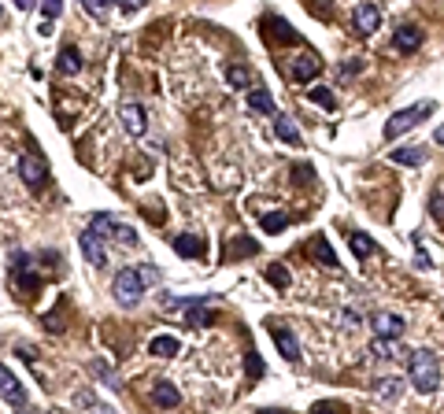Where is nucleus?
Returning <instances> with one entry per match:
<instances>
[{"label": "nucleus", "mask_w": 444, "mask_h": 414, "mask_svg": "<svg viewBox=\"0 0 444 414\" xmlns=\"http://www.w3.org/2000/svg\"><path fill=\"white\" fill-rule=\"evenodd\" d=\"M408 370H411V381L415 388H419L422 396H433L437 392V385H440V362L433 352H411L408 355Z\"/></svg>", "instance_id": "obj_1"}, {"label": "nucleus", "mask_w": 444, "mask_h": 414, "mask_svg": "<svg viewBox=\"0 0 444 414\" xmlns=\"http://www.w3.org/2000/svg\"><path fill=\"white\" fill-rule=\"evenodd\" d=\"M429 111H433V100H419V104H411V108L396 111L393 119L385 122V141H396L400 134H408V129H415V126H419Z\"/></svg>", "instance_id": "obj_2"}, {"label": "nucleus", "mask_w": 444, "mask_h": 414, "mask_svg": "<svg viewBox=\"0 0 444 414\" xmlns=\"http://www.w3.org/2000/svg\"><path fill=\"white\" fill-rule=\"evenodd\" d=\"M141 296H145V278H141L137 266H123L119 274H115V300L123 307H137Z\"/></svg>", "instance_id": "obj_3"}, {"label": "nucleus", "mask_w": 444, "mask_h": 414, "mask_svg": "<svg viewBox=\"0 0 444 414\" xmlns=\"http://www.w3.org/2000/svg\"><path fill=\"white\" fill-rule=\"evenodd\" d=\"M352 22H356V34L359 37H370L377 26H382V8H377L374 0H363V4H356V15H352Z\"/></svg>", "instance_id": "obj_4"}, {"label": "nucleus", "mask_w": 444, "mask_h": 414, "mask_svg": "<svg viewBox=\"0 0 444 414\" xmlns=\"http://www.w3.org/2000/svg\"><path fill=\"white\" fill-rule=\"evenodd\" d=\"M78 244H82V255H85L97 270L108 266V248H104V237H100L97 229H85L82 237H78Z\"/></svg>", "instance_id": "obj_5"}, {"label": "nucleus", "mask_w": 444, "mask_h": 414, "mask_svg": "<svg viewBox=\"0 0 444 414\" xmlns=\"http://www.w3.org/2000/svg\"><path fill=\"white\" fill-rule=\"evenodd\" d=\"M0 399L8 407H26V388L8 366H0Z\"/></svg>", "instance_id": "obj_6"}, {"label": "nucleus", "mask_w": 444, "mask_h": 414, "mask_svg": "<svg viewBox=\"0 0 444 414\" xmlns=\"http://www.w3.org/2000/svg\"><path fill=\"white\" fill-rule=\"evenodd\" d=\"M119 119H123V129H126V134H134V137H141V134L148 129L145 108H141V104H134V100H123V104H119Z\"/></svg>", "instance_id": "obj_7"}, {"label": "nucleus", "mask_w": 444, "mask_h": 414, "mask_svg": "<svg viewBox=\"0 0 444 414\" xmlns=\"http://www.w3.org/2000/svg\"><path fill=\"white\" fill-rule=\"evenodd\" d=\"M370 355H374V359L393 362V359H408V348L400 344V336H377V333H374V341H370Z\"/></svg>", "instance_id": "obj_8"}, {"label": "nucleus", "mask_w": 444, "mask_h": 414, "mask_svg": "<svg viewBox=\"0 0 444 414\" xmlns=\"http://www.w3.org/2000/svg\"><path fill=\"white\" fill-rule=\"evenodd\" d=\"M370 329H374L377 336H403L408 322H403L396 310H377V315L370 318Z\"/></svg>", "instance_id": "obj_9"}, {"label": "nucleus", "mask_w": 444, "mask_h": 414, "mask_svg": "<svg viewBox=\"0 0 444 414\" xmlns=\"http://www.w3.org/2000/svg\"><path fill=\"white\" fill-rule=\"evenodd\" d=\"M319 71H322V63H319L315 52H304V56L289 59V78H293V82H311Z\"/></svg>", "instance_id": "obj_10"}, {"label": "nucleus", "mask_w": 444, "mask_h": 414, "mask_svg": "<svg viewBox=\"0 0 444 414\" xmlns=\"http://www.w3.org/2000/svg\"><path fill=\"white\" fill-rule=\"evenodd\" d=\"M207 304H211V296H193L189 300V310H186V322L193 329H207L215 322V315L207 310Z\"/></svg>", "instance_id": "obj_11"}, {"label": "nucleus", "mask_w": 444, "mask_h": 414, "mask_svg": "<svg viewBox=\"0 0 444 414\" xmlns=\"http://www.w3.org/2000/svg\"><path fill=\"white\" fill-rule=\"evenodd\" d=\"M270 336H274V348L282 352V359L300 362V344H296V336H293V329H289V326H274V329H270Z\"/></svg>", "instance_id": "obj_12"}, {"label": "nucleus", "mask_w": 444, "mask_h": 414, "mask_svg": "<svg viewBox=\"0 0 444 414\" xmlns=\"http://www.w3.org/2000/svg\"><path fill=\"white\" fill-rule=\"evenodd\" d=\"M393 48H396V52H403V56L419 52V48H422V30H419V26H396V34H393Z\"/></svg>", "instance_id": "obj_13"}, {"label": "nucleus", "mask_w": 444, "mask_h": 414, "mask_svg": "<svg viewBox=\"0 0 444 414\" xmlns=\"http://www.w3.org/2000/svg\"><path fill=\"white\" fill-rule=\"evenodd\" d=\"M19 178L26 181L30 189H37L45 181V163L37 155H19Z\"/></svg>", "instance_id": "obj_14"}, {"label": "nucleus", "mask_w": 444, "mask_h": 414, "mask_svg": "<svg viewBox=\"0 0 444 414\" xmlns=\"http://www.w3.org/2000/svg\"><path fill=\"white\" fill-rule=\"evenodd\" d=\"M174 252H178L181 259H204L207 244L197 237V233H178V237H174Z\"/></svg>", "instance_id": "obj_15"}, {"label": "nucleus", "mask_w": 444, "mask_h": 414, "mask_svg": "<svg viewBox=\"0 0 444 414\" xmlns=\"http://www.w3.org/2000/svg\"><path fill=\"white\" fill-rule=\"evenodd\" d=\"M37 285H41V278H37L34 270L26 266V255H19V270H11V289H19V292H37Z\"/></svg>", "instance_id": "obj_16"}, {"label": "nucleus", "mask_w": 444, "mask_h": 414, "mask_svg": "<svg viewBox=\"0 0 444 414\" xmlns=\"http://www.w3.org/2000/svg\"><path fill=\"white\" fill-rule=\"evenodd\" d=\"M263 30H267L270 41H285V45L300 41V34L293 30V26H289V22H282V19H274V15H267V19H263Z\"/></svg>", "instance_id": "obj_17"}, {"label": "nucleus", "mask_w": 444, "mask_h": 414, "mask_svg": "<svg viewBox=\"0 0 444 414\" xmlns=\"http://www.w3.org/2000/svg\"><path fill=\"white\" fill-rule=\"evenodd\" d=\"M403 396V381L400 378H382L374 381V399H382V404H396Z\"/></svg>", "instance_id": "obj_18"}, {"label": "nucleus", "mask_w": 444, "mask_h": 414, "mask_svg": "<svg viewBox=\"0 0 444 414\" xmlns=\"http://www.w3.org/2000/svg\"><path fill=\"white\" fill-rule=\"evenodd\" d=\"M148 352H152L155 359H174V355L181 352V344H178V336L160 333V336H152V341H148Z\"/></svg>", "instance_id": "obj_19"}, {"label": "nucleus", "mask_w": 444, "mask_h": 414, "mask_svg": "<svg viewBox=\"0 0 444 414\" xmlns=\"http://www.w3.org/2000/svg\"><path fill=\"white\" fill-rule=\"evenodd\" d=\"M152 404L155 407H167V411H174L178 404H181V396H178V388L171 385V381H160L152 388Z\"/></svg>", "instance_id": "obj_20"}, {"label": "nucleus", "mask_w": 444, "mask_h": 414, "mask_svg": "<svg viewBox=\"0 0 444 414\" xmlns=\"http://www.w3.org/2000/svg\"><path fill=\"white\" fill-rule=\"evenodd\" d=\"M307 255L311 259H315V263H322V266H337V252L330 248V241H326V237H315V241H311V248H307Z\"/></svg>", "instance_id": "obj_21"}, {"label": "nucleus", "mask_w": 444, "mask_h": 414, "mask_svg": "<svg viewBox=\"0 0 444 414\" xmlns=\"http://www.w3.org/2000/svg\"><path fill=\"white\" fill-rule=\"evenodd\" d=\"M56 63H60V71H63V74H78V71H82V56H78V48H71V45H63V48H60Z\"/></svg>", "instance_id": "obj_22"}, {"label": "nucleus", "mask_w": 444, "mask_h": 414, "mask_svg": "<svg viewBox=\"0 0 444 414\" xmlns=\"http://www.w3.org/2000/svg\"><path fill=\"white\" fill-rule=\"evenodd\" d=\"M259 252V244L256 241H248V237H233V244L226 252H222V259H244V255H256Z\"/></svg>", "instance_id": "obj_23"}, {"label": "nucleus", "mask_w": 444, "mask_h": 414, "mask_svg": "<svg viewBox=\"0 0 444 414\" xmlns=\"http://www.w3.org/2000/svg\"><path fill=\"white\" fill-rule=\"evenodd\" d=\"M393 163H403V166H422V163H426V148H415V145L396 148V152H393Z\"/></svg>", "instance_id": "obj_24"}, {"label": "nucleus", "mask_w": 444, "mask_h": 414, "mask_svg": "<svg viewBox=\"0 0 444 414\" xmlns=\"http://www.w3.org/2000/svg\"><path fill=\"white\" fill-rule=\"evenodd\" d=\"M248 108L259 111V115H274V97L267 89H252V93H248Z\"/></svg>", "instance_id": "obj_25"}, {"label": "nucleus", "mask_w": 444, "mask_h": 414, "mask_svg": "<svg viewBox=\"0 0 444 414\" xmlns=\"http://www.w3.org/2000/svg\"><path fill=\"white\" fill-rule=\"evenodd\" d=\"M274 134H278V141H285V145H300L296 126H293V119H285V115H278V119H274Z\"/></svg>", "instance_id": "obj_26"}, {"label": "nucleus", "mask_w": 444, "mask_h": 414, "mask_svg": "<svg viewBox=\"0 0 444 414\" xmlns=\"http://www.w3.org/2000/svg\"><path fill=\"white\" fill-rule=\"evenodd\" d=\"M307 97L315 100L322 111H337V97H333V89H326V85H315V89H311Z\"/></svg>", "instance_id": "obj_27"}, {"label": "nucleus", "mask_w": 444, "mask_h": 414, "mask_svg": "<svg viewBox=\"0 0 444 414\" xmlns=\"http://www.w3.org/2000/svg\"><path fill=\"white\" fill-rule=\"evenodd\" d=\"M267 281L274 285V289H289V266H285V263H270L267 266Z\"/></svg>", "instance_id": "obj_28"}, {"label": "nucleus", "mask_w": 444, "mask_h": 414, "mask_svg": "<svg viewBox=\"0 0 444 414\" xmlns=\"http://www.w3.org/2000/svg\"><path fill=\"white\" fill-rule=\"evenodd\" d=\"M259 226H263V233H282L285 226H289V218H285L282 211H267L263 218H259Z\"/></svg>", "instance_id": "obj_29"}, {"label": "nucleus", "mask_w": 444, "mask_h": 414, "mask_svg": "<svg viewBox=\"0 0 444 414\" xmlns=\"http://www.w3.org/2000/svg\"><path fill=\"white\" fill-rule=\"evenodd\" d=\"M108 241H119V244H137V229L126 226V222H111V237Z\"/></svg>", "instance_id": "obj_30"}, {"label": "nucleus", "mask_w": 444, "mask_h": 414, "mask_svg": "<svg viewBox=\"0 0 444 414\" xmlns=\"http://www.w3.org/2000/svg\"><path fill=\"white\" fill-rule=\"evenodd\" d=\"M429 211H433V218L444 226V181H437L433 192H429Z\"/></svg>", "instance_id": "obj_31"}, {"label": "nucleus", "mask_w": 444, "mask_h": 414, "mask_svg": "<svg viewBox=\"0 0 444 414\" xmlns=\"http://www.w3.org/2000/svg\"><path fill=\"white\" fill-rule=\"evenodd\" d=\"M74 407H78V411H111V407L104 404V399H97L93 392H78V396H74Z\"/></svg>", "instance_id": "obj_32"}, {"label": "nucleus", "mask_w": 444, "mask_h": 414, "mask_svg": "<svg viewBox=\"0 0 444 414\" xmlns=\"http://www.w3.org/2000/svg\"><path fill=\"white\" fill-rule=\"evenodd\" d=\"M352 252H356L359 259H367V255H374V241L367 237V233H352Z\"/></svg>", "instance_id": "obj_33"}, {"label": "nucleus", "mask_w": 444, "mask_h": 414, "mask_svg": "<svg viewBox=\"0 0 444 414\" xmlns=\"http://www.w3.org/2000/svg\"><path fill=\"white\" fill-rule=\"evenodd\" d=\"M226 82H230V85H237V89H241V85H248V82H252V74H248V71L241 67V63H233V67L226 71Z\"/></svg>", "instance_id": "obj_34"}, {"label": "nucleus", "mask_w": 444, "mask_h": 414, "mask_svg": "<svg viewBox=\"0 0 444 414\" xmlns=\"http://www.w3.org/2000/svg\"><path fill=\"white\" fill-rule=\"evenodd\" d=\"M111 222H115V218H111V215H97V218H93V222H89V229H97V233H100V237H104V241H108V237H111Z\"/></svg>", "instance_id": "obj_35"}, {"label": "nucleus", "mask_w": 444, "mask_h": 414, "mask_svg": "<svg viewBox=\"0 0 444 414\" xmlns=\"http://www.w3.org/2000/svg\"><path fill=\"white\" fill-rule=\"evenodd\" d=\"M363 71V59H348L345 67H337V78H341V82H348V78H356Z\"/></svg>", "instance_id": "obj_36"}, {"label": "nucleus", "mask_w": 444, "mask_h": 414, "mask_svg": "<svg viewBox=\"0 0 444 414\" xmlns=\"http://www.w3.org/2000/svg\"><path fill=\"white\" fill-rule=\"evenodd\" d=\"M244 370L252 373V378H263V359H259L256 352H248L244 355Z\"/></svg>", "instance_id": "obj_37"}, {"label": "nucleus", "mask_w": 444, "mask_h": 414, "mask_svg": "<svg viewBox=\"0 0 444 414\" xmlns=\"http://www.w3.org/2000/svg\"><path fill=\"white\" fill-rule=\"evenodd\" d=\"M93 373H97V378H104V381H108V385H115V388H119V378H115V373H111V366H108V362H93Z\"/></svg>", "instance_id": "obj_38"}, {"label": "nucleus", "mask_w": 444, "mask_h": 414, "mask_svg": "<svg viewBox=\"0 0 444 414\" xmlns=\"http://www.w3.org/2000/svg\"><path fill=\"white\" fill-rule=\"evenodd\" d=\"M82 4L93 19H104V11H108V0H82Z\"/></svg>", "instance_id": "obj_39"}, {"label": "nucleus", "mask_w": 444, "mask_h": 414, "mask_svg": "<svg viewBox=\"0 0 444 414\" xmlns=\"http://www.w3.org/2000/svg\"><path fill=\"white\" fill-rule=\"evenodd\" d=\"M293 178L300 181V185H307V178H315V171H311L307 163H296V166H293Z\"/></svg>", "instance_id": "obj_40"}, {"label": "nucleus", "mask_w": 444, "mask_h": 414, "mask_svg": "<svg viewBox=\"0 0 444 414\" xmlns=\"http://www.w3.org/2000/svg\"><path fill=\"white\" fill-rule=\"evenodd\" d=\"M141 270V278H145V285H155V281H160V270H155L152 263H145V266H137Z\"/></svg>", "instance_id": "obj_41"}, {"label": "nucleus", "mask_w": 444, "mask_h": 414, "mask_svg": "<svg viewBox=\"0 0 444 414\" xmlns=\"http://www.w3.org/2000/svg\"><path fill=\"white\" fill-rule=\"evenodd\" d=\"M63 11V0H45V19H56Z\"/></svg>", "instance_id": "obj_42"}, {"label": "nucleus", "mask_w": 444, "mask_h": 414, "mask_svg": "<svg viewBox=\"0 0 444 414\" xmlns=\"http://www.w3.org/2000/svg\"><path fill=\"white\" fill-rule=\"evenodd\" d=\"M337 322H341V326H348V329H352V326H359V318L352 315V310H341V315H337Z\"/></svg>", "instance_id": "obj_43"}, {"label": "nucleus", "mask_w": 444, "mask_h": 414, "mask_svg": "<svg viewBox=\"0 0 444 414\" xmlns=\"http://www.w3.org/2000/svg\"><path fill=\"white\" fill-rule=\"evenodd\" d=\"M111 4H119L126 11H137V8H145V0H111Z\"/></svg>", "instance_id": "obj_44"}, {"label": "nucleus", "mask_w": 444, "mask_h": 414, "mask_svg": "<svg viewBox=\"0 0 444 414\" xmlns=\"http://www.w3.org/2000/svg\"><path fill=\"white\" fill-rule=\"evenodd\" d=\"M15 8H19V11H30V8H34V0H15Z\"/></svg>", "instance_id": "obj_45"}, {"label": "nucleus", "mask_w": 444, "mask_h": 414, "mask_svg": "<svg viewBox=\"0 0 444 414\" xmlns=\"http://www.w3.org/2000/svg\"><path fill=\"white\" fill-rule=\"evenodd\" d=\"M437 145H444V126L437 129Z\"/></svg>", "instance_id": "obj_46"}]
</instances>
